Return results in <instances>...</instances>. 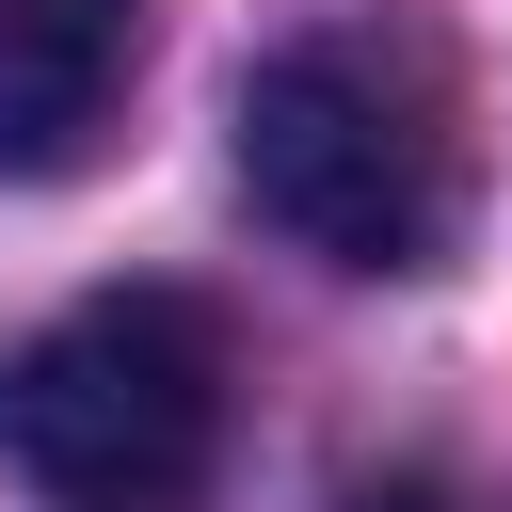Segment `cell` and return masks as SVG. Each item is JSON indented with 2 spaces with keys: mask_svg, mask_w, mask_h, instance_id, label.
I'll use <instances>...</instances> for the list:
<instances>
[{
  "mask_svg": "<svg viewBox=\"0 0 512 512\" xmlns=\"http://www.w3.org/2000/svg\"><path fill=\"white\" fill-rule=\"evenodd\" d=\"M240 192L320 272H448L464 240V80L416 16H304L240 64Z\"/></svg>",
  "mask_w": 512,
  "mask_h": 512,
  "instance_id": "obj_1",
  "label": "cell"
},
{
  "mask_svg": "<svg viewBox=\"0 0 512 512\" xmlns=\"http://www.w3.org/2000/svg\"><path fill=\"white\" fill-rule=\"evenodd\" d=\"M240 352L192 288H80L0 352V480L32 512H208Z\"/></svg>",
  "mask_w": 512,
  "mask_h": 512,
  "instance_id": "obj_2",
  "label": "cell"
},
{
  "mask_svg": "<svg viewBox=\"0 0 512 512\" xmlns=\"http://www.w3.org/2000/svg\"><path fill=\"white\" fill-rule=\"evenodd\" d=\"M128 96V0H0V176H80Z\"/></svg>",
  "mask_w": 512,
  "mask_h": 512,
  "instance_id": "obj_3",
  "label": "cell"
}]
</instances>
